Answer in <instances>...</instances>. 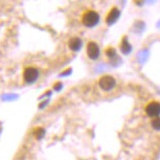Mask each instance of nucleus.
Segmentation results:
<instances>
[{
	"mask_svg": "<svg viewBox=\"0 0 160 160\" xmlns=\"http://www.w3.org/2000/svg\"><path fill=\"white\" fill-rule=\"evenodd\" d=\"M82 22L85 26L87 27H93L99 22V15L95 11H88L83 15Z\"/></svg>",
	"mask_w": 160,
	"mask_h": 160,
	"instance_id": "f257e3e1",
	"label": "nucleus"
},
{
	"mask_svg": "<svg viewBox=\"0 0 160 160\" xmlns=\"http://www.w3.org/2000/svg\"><path fill=\"white\" fill-rule=\"evenodd\" d=\"M146 114L151 118H158L160 115V103L158 101H151L146 105Z\"/></svg>",
	"mask_w": 160,
	"mask_h": 160,
	"instance_id": "f03ea898",
	"label": "nucleus"
},
{
	"mask_svg": "<svg viewBox=\"0 0 160 160\" xmlns=\"http://www.w3.org/2000/svg\"><path fill=\"white\" fill-rule=\"evenodd\" d=\"M116 81L113 77L111 76H103L99 80V86L104 91H110L115 87Z\"/></svg>",
	"mask_w": 160,
	"mask_h": 160,
	"instance_id": "7ed1b4c3",
	"label": "nucleus"
},
{
	"mask_svg": "<svg viewBox=\"0 0 160 160\" xmlns=\"http://www.w3.org/2000/svg\"><path fill=\"white\" fill-rule=\"evenodd\" d=\"M38 78V70L34 67H27L24 70V80L27 83H33Z\"/></svg>",
	"mask_w": 160,
	"mask_h": 160,
	"instance_id": "20e7f679",
	"label": "nucleus"
},
{
	"mask_svg": "<svg viewBox=\"0 0 160 160\" xmlns=\"http://www.w3.org/2000/svg\"><path fill=\"white\" fill-rule=\"evenodd\" d=\"M87 54L90 59H97L99 57V48L93 42H90L87 46Z\"/></svg>",
	"mask_w": 160,
	"mask_h": 160,
	"instance_id": "39448f33",
	"label": "nucleus"
},
{
	"mask_svg": "<svg viewBox=\"0 0 160 160\" xmlns=\"http://www.w3.org/2000/svg\"><path fill=\"white\" fill-rule=\"evenodd\" d=\"M119 17H120V11L117 8H113L110 11V12L108 13L105 21H107L108 25H112V24H114L119 19Z\"/></svg>",
	"mask_w": 160,
	"mask_h": 160,
	"instance_id": "423d86ee",
	"label": "nucleus"
},
{
	"mask_svg": "<svg viewBox=\"0 0 160 160\" xmlns=\"http://www.w3.org/2000/svg\"><path fill=\"white\" fill-rule=\"evenodd\" d=\"M68 46L70 48V50L72 51H79L82 47V40L78 37H73V38H70Z\"/></svg>",
	"mask_w": 160,
	"mask_h": 160,
	"instance_id": "0eeeda50",
	"label": "nucleus"
},
{
	"mask_svg": "<svg viewBox=\"0 0 160 160\" xmlns=\"http://www.w3.org/2000/svg\"><path fill=\"white\" fill-rule=\"evenodd\" d=\"M121 50H122V52H123L124 54H128L131 51V46H130V43L128 42V40H127L126 37H124V38L122 39Z\"/></svg>",
	"mask_w": 160,
	"mask_h": 160,
	"instance_id": "6e6552de",
	"label": "nucleus"
},
{
	"mask_svg": "<svg viewBox=\"0 0 160 160\" xmlns=\"http://www.w3.org/2000/svg\"><path fill=\"white\" fill-rule=\"evenodd\" d=\"M152 127L155 130H160V118H154L151 122Z\"/></svg>",
	"mask_w": 160,
	"mask_h": 160,
	"instance_id": "1a4fd4ad",
	"label": "nucleus"
},
{
	"mask_svg": "<svg viewBox=\"0 0 160 160\" xmlns=\"http://www.w3.org/2000/svg\"><path fill=\"white\" fill-rule=\"evenodd\" d=\"M34 135L37 139H40L43 135H45V130H43V128H37L35 129L34 131Z\"/></svg>",
	"mask_w": 160,
	"mask_h": 160,
	"instance_id": "9d476101",
	"label": "nucleus"
},
{
	"mask_svg": "<svg viewBox=\"0 0 160 160\" xmlns=\"http://www.w3.org/2000/svg\"><path fill=\"white\" fill-rule=\"evenodd\" d=\"M107 55L110 57V58H112V57H114L115 56V50L113 49V48H110V49H108L107 50Z\"/></svg>",
	"mask_w": 160,
	"mask_h": 160,
	"instance_id": "9b49d317",
	"label": "nucleus"
},
{
	"mask_svg": "<svg viewBox=\"0 0 160 160\" xmlns=\"http://www.w3.org/2000/svg\"><path fill=\"white\" fill-rule=\"evenodd\" d=\"M61 87H62V84H61V83H57V84H55V86H54L55 90H60Z\"/></svg>",
	"mask_w": 160,
	"mask_h": 160,
	"instance_id": "f8f14e48",
	"label": "nucleus"
}]
</instances>
